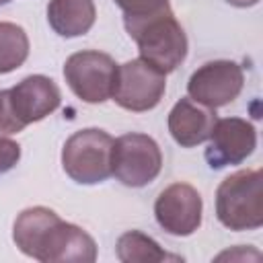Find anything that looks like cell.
Wrapping results in <instances>:
<instances>
[{
	"label": "cell",
	"mask_w": 263,
	"mask_h": 263,
	"mask_svg": "<svg viewBox=\"0 0 263 263\" xmlns=\"http://www.w3.org/2000/svg\"><path fill=\"white\" fill-rule=\"evenodd\" d=\"M12 240L23 255L41 263H92L97 259L95 238L45 205L27 208L16 216Z\"/></svg>",
	"instance_id": "1"
},
{
	"label": "cell",
	"mask_w": 263,
	"mask_h": 263,
	"mask_svg": "<svg viewBox=\"0 0 263 263\" xmlns=\"http://www.w3.org/2000/svg\"><path fill=\"white\" fill-rule=\"evenodd\" d=\"M125 31L136 41L140 58L168 74L187 58V35L171 8L146 16H123Z\"/></svg>",
	"instance_id": "2"
},
{
	"label": "cell",
	"mask_w": 263,
	"mask_h": 263,
	"mask_svg": "<svg viewBox=\"0 0 263 263\" xmlns=\"http://www.w3.org/2000/svg\"><path fill=\"white\" fill-rule=\"evenodd\" d=\"M216 216L228 230H257L263 224V175L259 168L236 171L216 189Z\"/></svg>",
	"instance_id": "3"
},
{
	"label": "cell",
	"mask_w": 263,
	"mask_h": 263,
	"mask_svg": "<svg viewBox=\"0 0 263 263\" xmlns=\"http://www.w3.org/2000/svg\"><path fill=\"white\" fill-rule=\"evenodd\" d=\"M115 140L99 129L86 127L74 132L62 148V166L66 175L80 185H97L109 179Z\"/></svg>",
	"instance_id": "4"
},
{
	"label": "cell",
	"mask_w": 263,
	"mask_h": 263,
	"mask_svg": "<svg viewBox=\"0 0 263 263\" xmlns=\"http://www.w3.org/2000/svg\"><path fill=\"white\" fill-rule=\"evenodd\" d=\"M162 168V152L154 138L138 132L123 134L113 144L111 173L125 187H146Z\"/></svg>",
	"instance_id": "5"
},
{
	"label": "cell",
	"mask_w": 263,
	"mask_h": 263,
	"mask_svg": "<svg viewBox=\"0 0 263 263\" xmlns=\"http://www.w3.org/2000/svg\"><path fill=\"white\" fill-rule=\"evenodd\" d=\"M64 78L80 101L90 105L105 103L115 88L117 64L103 51H76L64 64Z\"/></svg>",
	"instance_id": "6"
},
{
	"label": "cell",
	"mask_w": 263,
	"mask_h": 263,
	"mask_svg": "<svg viewBox=\"0 0 263 263\" xmlns=\"http://www.w3.org/2000/svg\"><path fill=\"white\" fill-rule=\"evenodd\" d=\"M166 74L150 62L136 58L117 66V78L111 99L127 111L144 113L154 109L166 90Z\"/></svg>",
	"instance_id": "7"
},
{
	"label": "cell",
	"mask_w": 263,
	"mask_h": 263,
	"mask_svg": "<svg viewBox=\"0 0 263 263\" xmlns=\"http://www.w3.org/2000/svg\"><path fill=\"white\" fill-rule=\"evenodd\" d=\"M245 84L242 66L232 60H214L199 66L187 82V95L189 99L210 107L218 109L228 103H232Z\"/></svg>",
	"instance_id": "8"
},
{
	"label": "cell",
	"mask_w": 263,
	"mask_h": 263,
	"mask_svg": "<svg viewBox=\"0 0 263 263\" xmlns=\"http://www.w3.org/2000/svg\"><path fill=\"white\" fill-rule=\"evenodd\" d=\"M203 201L189 183H173L164 187L154 201L158 226L173 236H189L201 226Z\"/></svg>",
	"instance_id": "9"
},
{
	"label": "cell",
	"mask_w": 263,
	"mask_h": 263,
	"mask_svg": "<svg viewBox=\"0 0 263 263\" xmlns=\"http://www.w3.org/2000/svg\"><path fill=\"white\" fill-rule=\"evenodd\" d=\"M210 144L205 148V160L210 168L218 171L224 166L240 164L257 148V129L251 121L242 117H224L216 119Z\"/></svg>",
	"instance_id": "10"
},
{
	"label": "cell",
	"mask_w": 263,
	"mask_h": 263,
	"mask_svg": "<svg viewBox=\"0 0 263 263\" xmlns=\"http://www.w3.org/2000/svg\"><path fill=\"white\" fill-rule=\"evenodd\" d=\"M8 99L10 109L23 127L45 119L62 103L58 84L43 74H33L16 82L12 88H8Z\"/></svg>",
	"instance_id": "11"
},
{
	"label": "cell",
	"mask_w": 263,
	"mask_h": 263,
	"mask_svg": "<svg viewBox=\"0 0 263 263\" xmlns=\"http://www.w3.org/2000/svg\"><path fill=\"white\" fill-rule=\"evenodd\" d=\"M216 119V109L185 97L177 101L168 113V132L179 146L193 148L210 138Z\"/></svg>",
	"instance_id": "12"
},
{
	"label": "cell",
	"mask_w": 263,
	"mask_h": 263,
	"mask_svg": "<svg viewBox=\"0 0 263 263\" xmlns=\"http://www.w3.org/2000/svg\"><path fill=\"white\" fill-rule=\"evenodd\" d=\"M97 18V8L92 0H49L47 23L49 27L66 39L86 35Z\"/></svg>",
	"instance_id": "13"
},
{
	"label": "cell",
	"mask_w": 263,
	"mask_h": 263,
	"mask_svg": "<svg viewBox=\"0 0 263 263\" xmlns=\"http://www.w3.org/2000/svg\"><path fill=\"white\" fill-rule=\"evenodd\" d=\"M115 255L123 263H162V261H183L179 255L166 253L154 238L140 230H127L117 238Z\"/></svg>",
	"instance_id": "14"
},
{
	"label": "cell",
	"mask_w": 263,
	"mask_h": 263,
	"mask_svg": "<svg viewBox=\"0 0 263 263\" xmlns=\"http://www.w3.org/2000/svg\"><path fill=\"white\" fill-rule=\"evenodd\" d=\"M29 58V37L16 23L0 21V74H8Z\"/></svg>",
	"instance_id": "15"
},
{
	"label": "cell",
	"mask_w": 263,
	"mask_h": 263,
	"mask_svg": "<svg viewBox=\"0 0 263 263\" xmlns=\"http://www.w3.org/2000/svg\"><path fill=\"white\" fill-rule=\"evenodd\" d=\"M113 2L123 10V16H146L171 8L168 0H113Z\"/></svg>",
	"instance_id": "16"
},
{
	"label": "cell",
	"mask_w": 263,
	"mask_h": 263,
	"mask_svg": "<svg viewBox=\"0 0 263 263\" xmlns=\"http://www.w3.org/2000/svg\"><path fill=\"white\" fill-rule=\"evenodd\" d=\"M21 160V146L10 138H0V175L8 173Z\"/></svg>",
	"instance_id": "17"
},
{
	"label": "cell",
	"mask_w": 263,
	"mask_h": 263,
	"mask_svg": "<svg viewBox=\"0 0 263 263\" xmlns=\"http://www.w3.org/2000/svg\"><path fill=\"white\" fill-rule=\"evenodd\" d=\"M21 129H23V125L16 121V117L10 109L8 90H0V134H16Z\"/></svg>",
	"instance_id": "18"
},
{
	"label": "cell",
	"mask_w": 263,
	"mask_h": 263,
	"mask_svg": "<svg viewBox=\"0 0 263 263\" xmlns=\"http://www.w3.org/2000/svg\"><path fill=\"white\" fill-rule=\"evenodd\" d=\"M226 2L232 6H238V8H247V6H255L259 0H226Z\"/></svg>",
	"instance_id": "19"
},
{
	"label": "cell",
	"mask_w": 263,
	"mask_h": 263,
	"mask_svg": "<svg viewBox=\"0 0 263 263\" xmlns=\"http://www.w3.org/2000/svg\"><path fill=\"white\" fill-rule=\"evenodd\" d=\"M6 2H10V0H0V6H2V4H6Z\"/></svg>",
	"instance_id": "20"
}]
</instances>
